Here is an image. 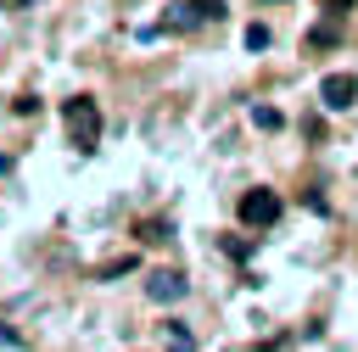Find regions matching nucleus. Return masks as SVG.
I'll return each instance as SVG.
<instances>
[{"label": "nucleus", "instance_id": "obj_1", "mask_svg": "<svg viewBox=\"0 0 358 352\" xmlns=\"http://www.w3.org/2000/svg\"><path fill=\"white\" fill-rule=\"evenodd\" d=\"M62 123H67V134H73L78 151H95V145H101V106H95L90 95H73V101L62 106Z\"/></svg>", "mask_w": 358, "mask_h": 352}, {"label": "nucleus", "instance_id": "obj_2", "mask_svg": "<svg viewBox=\"0 0 358 352\" xmlns=\"http://www.w3.org/2000/svg\"><path fill=\"white\" fill-rule=\"evenodd\" d=\"M352 101H358V78L352 73H324L319 78V106L324 112H347Z\"/></svg>", "mask_w": 358, "mask_h": 352}, {"label": "nucleus", "instance_id": "obj_3", "mask_svg": "<svg viewBox=\"0 0 358 352\" xmlns=\"http://www.w3.org/2000/svg\"><path fill=\"white\" fill-rule=\"evenodd\" d=\"M274 218H280V196L274 190H246L241 196V223L246 229H268Z\"/></svg>", "mask_w": 358, "mask_h": 352}, {"label": "nucleus", "instance_id": "obj_4", "mask_svg": "<svg viewBox=\"0 0 358 352\" xmlns=\"http://www.w3.org/2000/svg\"><path fill=\"white\" fill-rule=\"evenodd\" d=\"M185 291H190V285H185V274H173V268H157V274L145 279V296H151V302H185Z\"/></svg>", "mask_w": 358, "mask_h": 352}, {"label": "nucleus", "instance_id": "obj_5", "mask_svg": "<svg viewBox=\"0 0 358 352\" xmlns=\"http://www.w3.org/2000/svg\"><path fill=\"white\" fill-rule=\"evenodd\" d=\"M162 341H168V352H196V335L179 324V318H168V330H162Z\"/></svg>", "mask_w": 358, "mask_h": 352}, {"label": "nucleus", "instance_id": "obj_6", "mask_svg": "<svg viewBox=\"0 0 358 352\" xmlns=\"http://www.w3.org/2000/svg\"><path fill=\"white\" fill-rule=\"evenodd\" d=\"M162 22H168V28H196L201 17H196V6H190V0H179V6H168V11H162Z\"/></svg>", "mask_w": 358, "mask_h": 352}, {"label": "nucleus", "instance_id": "obj_7", "mask_svg": "<svg viewBox=\"0 0 358 352\" xmlns=\"http://www.w3.org/2000/svg\"><path fill=\"white\" fill-rule=\"evenodd\" d=\"M308 45H313V50H330V45H341V22H330V17H324V22L308 34Z\"/></svg>", "mask_w": 358, "mask_h": 352}, {"label": "nucleus", "instance_id": "obj_8", "mask_svg": "<svg viewBox=\"0 0 358 352\" xmlns=\"http://www.w3.org/2000/svg\"><path fill=\"white\" fill-rule=\"evenodd\" d=\"M252 123H257V129H263V134H274V129H280V123H285V117H280V112H274V106H252Z\"/></svg>", "mask_w": 358, "mask_h": 352}, {"label": "nucleus", "instance_id": "obj_9", "mask_svg": "<svg viewBox=\"0 0 358 352\" xmlns=\"http://www.w3.org/2000/svg\"><path fill=\"white\" fill-rule=\"evenodd\" d=\"M168 235H173V229H168L162 218H151V223H140V240H145V246H157V240H168Z\"/></svg>", "mask_w": 358, "mask_h": 352}, {"label": "nucleus", "instance_id": "obj_10", "mask_svg": "<svg viewBox=\"0 0 358 352\" xmlns=\"http://www.w3.org/2000/svg\"><path fill=\"white\" fill-rule=\"evenodd\" d=\"M268 39H274V34H268L263 22H252V28H246V50H268Z\"/></svg>", "mask_w": 358, "mask_h": 352}, {"label": "nucleus", "instance_id": "obj_11", "mask_svg": "<svg viewBox=\"0 0 358 352\" xmlns=\"http://www.w3.org/2000/svg\"><path fill=\"white\" fill-rule=\"evenodd\" d=\"M190 6H196L201 22H218V17H224V0H190Z\"/></svg>", "mask_w": 358, "mask_h": 352}, {"label": "nucleus", "instance_id": "obj_12", "mask_svg": "<svg viewBox=\"0 0 358 352\" xmlns=\"http://www.w3.org/2000/svg\"><path fill=\"white\" fill-rule=\"evenodd\" d=\"M352 6H358V0H324V17H330V22H347Z\"/></svg>", "mask_w": 358, "mask_h": 352}, {"label": "nucleus", "instance_id": "obj_13", "mask_svg": "<svg viewBox=\"0 0 358 352\" xmlns=\"http://www.w3.org/2000/svg\"><path fill=\"white\" fill-rule=\"evenodd\" d=\"M0 346H6V352H22V346H28V341H22V335H17V330H11V324H6V318H0Z\"/></svg>", "mask_w": 358, "mask_h": 352}]
</instances>
